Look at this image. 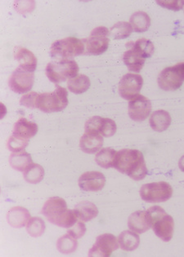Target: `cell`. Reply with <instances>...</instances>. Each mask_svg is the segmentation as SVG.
<instances>
[{
  "label": "cell",
  "instance_id": "cell-1",
  "mask_svg": "<svg viewBox=\"0 0 184 257\" xmlns=\"http://www.w3.org/2000/svg\"><path fill=\"white\" fill-rule=\"evenodd\" d=\"M114 168L134 181H141L147 175L143 153L138 150L124 149L116 153Z\"/></svg>",
  "mask_w": 184,
  "mask_h": 257
},
{
  "label": "cell",
  "instance_id": "cell-2",
  "mask_svg": "<svg viewBox=\"0 0 184 257\" xmlns=\"http://www.w3.org/2000/svg\"><path fill=\"white\" fill-rule=\"evenodd\" d=\"M147 213L154 233L164 242H169L173 237L174 230L173 217L159 206L150 207Z\"/></svg>",
  "mask_w": 184,
  "mask_h": 257
},
{
  "label": "cell",
  "instance_id": "cell-3",
  "mask_svg": "<svg viewBox=\"0 0 184 257\" xmlns=\"http://www.w3.org/2000/svg\"><path fill=\"white\" fill-rule=\"evenodd\" d=\"M67 96V90L56 84V88L53 92L39 94L37 109L44 113L61 111L68 105Z\"/></svg>",
  "mask_w": 184,
  "mask_h": 257
},
{
  "label": "cell",
  "instance_id": "cell-4",
  "mask_svg": "<svg viewBox=\"0 0 184 257\" xmlns=\"http://www.w3.org/2000/svg\"><path fill=\"white\" fill-rule=\"evenodd\" d=\"M78 72L79 66L76 61L68 59L50 62L45 70L48 79L55 84L72 79L78 75Z\"/></svg>",
  "mask_w": 184,
  "mask_h": 257
},
{
  "label": "cell",
  "instance_id": "cell-5",
  "mask_svg": "<svg viewBox=\"0 0 184 257\" xmlns=\"http://www.w3.org/2000/svg\"><path fill=\"white\" fill-rule=\"evenodd\" d=\"M85 52V46L83 40L75 37L65 38L57 40L52 44L50 53L56 59H70L82 55Z\"/></svg>",
  "mask_w": 184,
  "mask_h": 257
},
{
  "label": "cell",
  "instance_id": "cell-6",
  "mask_svg": "<svg viewBox=\"0 0 184 257\" xmlns=\"http://www.w3.org/2000/svg\"><path fill=\"white\" fill-rule=\"evenodd\" d=\"M173 195V188L167 182L159 181L145 184L140 189V196L147 203H163Z\"/></svg>",
  "mask_w": 184,
  "mask_h": 257
},
{
  "label": "cell",
  "instance_id": "cell-7",
  "mask_svg": "<svg viewBox=\"0 0 184 257\" xmlns=\"http://www.w3.org/2000/svg\"><path fill=\"white\" fill-rule=\"evenodd\" d=\"M158 85L164 91H175L184 83V62L165 68L157 78Z\"/></svg>",
  "mask_w": 184,
  "mask_h": 257
},
{
  "label": "cell",
  "instance_id": "cell-8",
  "mask_svg": "<svg viewBox=\"0 0 184 257\" xmlns=\"http://www.w3.org/2000/svg\"><path fill=\"white\" fill-rule=\"evenodd\" d=\"M110 35L109 30L106 27H99L94 29L89 37L83 40L85 46L84 54L99 56L105 53L109 47Z\"/></svg>",
  "mask_w": 184,
  "mask_h": 257
},
{
  "label": "cell",
  "instance_id": "cell-9",
  "mask_svg": "<svg viewBox=\"0 0 184 257\" xmlns=\"http://www.w3.org/2000/svg\"><path fill=\"white\" fill-rule=\"evenodd\" d=\"M35 82V72L19 67L12 74L9 86L13 92L22 94L31 91Z\"/></svg>",
  "mask_w": 184,
  "mask_h": 257
},
{
  "label": "cell",
  "instance_id": "cell-10",
  "mask_svg": "<svg viewBox=\"0 0 184 257\" xmlns=\"http://www.w3.org/2000/svg\"><path fill=\"white\" fill-rule=\"evenodd\" d=\"M143 84V79L140 74L129 73L124 75L119 83V93L122 98L131 100L139 95Z\"/></svg>",
  "mask_w": 184,
  "mask_h": 257
},
{
  "label": "cell",
  "instance_id": "cell-11",
  "mask_svg": "<svg viewBox=\"0 0 184 257\" xmlns=\"http://www.w3.org/2000/svg\"><path fill=\"white\" fill-rule=\"evenodd\" d=\"M120 246L118 239L111 233L101 234L96 238V242L88 251V256L109 257Z\"/></svg>",
  "mask_w": 184,
  "mask_h": 257
},
{
  "label": "cell",
  "instance_id": "cell-12",
  "mask_svg": "<svg viewBox=\"0 0 184 257\" xmlns=\"http://www.w3.org/2000/svg\"><path fill=\"white\" fill-rule=\"evenodd\" d=\"M151 112V103L149 99L143 95H138L129 103V116L135 122H143L149 117Z\"/></svg>",
  "mask_w": 184,
  "mask_h": 257
},
{
  "label": "cell",
  "instance_id": "cell-13",
  "mask_svg": "<svg viewBox=\"0 0 184 257\" xmlns=\"http://www.w3.org/2000/svg\"><path fill=\"white\" fill-rule=\"evenodd\" d=\"M78 184L83 191H100L105 186L106 177L102 172L96 171L84 172L79 177Z\"/></svg>",
  "mask_w": 184,
  "mask_h": 257
},
{
  "label": "cell",
  "instance_id": "cell-14",
  "mask_svg": "<svg viewBox=\"0 0 184 257\" xmlns=\"http://www.w3.org/2000/svg\"><path fill=\"white\" fill-rule=\"evenodd\" d=\"M67 210V204L63 198L53 197L45 202L42 208L41 214L47 218V220L54 224L57 219Z\"/></svg>",
  "mask_w": 184,
  "mask_h": 257
},
{
  "label": "cell",
  "instance_id": "cell-15",
  "mask_svg": "<svg viewBox=\"0 0 184 257\" xmlns=\"http://www.w3.org/2000/svg\"><path fill=\"white\" fill-rule=\"evenodd\" d=\"M126 48H128V50L125 51L123 55L124 63L126 65L130 71L135 73L140 72L144 66L146 59L132 47L131 42L127 43Z\"/></svg>",
  "mask_w": 184,
  "mask_h": 257
},
{
  "label": "cell",
  "instance_id": "cell-16",
  "mask_svg": "<svg viewBox=\"0 0 184 257\" xmlns=\"http://www.w3.org/2000/svg\"><path fill=\"white\" fill-rule=\"evenodd\" d=\"M128 227L137 233H143L151 228L147 211H137L132 213L128 220Z\"/></svg>",
  "mask_w": 184,
  "mask_h": 257
},
{
  "label": "cell",
  "instance_id": "cell-17",
  "mask_svg": "<svg viewBox=\"0 0 184 257\" xmlns=\"http://www.w3.org/2000/svg\"><path fill=\"white\" fill-rule=\"evenodd\" d=\"M103 146V136L97 133H85L79 141V147L86 154H95L102 150Z\"/></svg>",
  "mask_w": 184,
  "mask_h": 257
},
{
  "label": "cell",
  "instance_id": "cell-18",
  "mask_svg": "<svg viewBox=\"0 0 184 257\" xmlns=\"http://www.w3.org/2000/svg\"><path fill=\"white\" fill-rule=\"evenodd\" d=\"M38 133V126L35 122L29 121L25 118L18 119L14 125L13 135L23 140L31 139Z\"/></svg>",
  "mask_w": 184,
  "mask_h": 257
},
{
  "label": "cell",
  "instance_id": "cell-19",
  "mask_svg": "<svg viewBox=\"0 0 184 257\" xmlns=\"http://www.w3.org/2000/svg\"><path fill=\"white\" fill-rule=\"evenodd\" d=\"M30 219H31L30 211L25 207H12L7 214L8 223L12 227L17 229L27 225Z\"/></svg>",
  "mask_w": 184,
  "mask_h": 257
},
{
  "label": "cell",
  "instance_id": "cell-20",
  "mask_svg": "<svg viewBox=\"0 0 184 257\" xmlns=\"http://www.w3.org/2000/svg\"><path fill=\"white\" fill-rule=\"evenodd\" d=\"M14 58L20 64L21 67L35 72L37 66V58L31 51L22 47L14 48Z\"/></svg>",
  "mask_w": 184,
  "mask_h": 257
},
{
  "label": "cell",
  "instance_id": "cell-21",
  "mask_svg": "<svg viewBox=\"0 0 184 257\" xmlns=\"http://www.w3.org/2000/svg\"><path fill=\"white\" fill-rule=\"evenodd\" d=\"M171 116L168 112L163 109H159L156 111L153 112L150 116L149 123L151 128L154 131L161 133L168 129L170 126Z\"/></svg>",
  "mask_w": 184,
  "mask_h": 257
},
{
  "label": "cell",
  "instance_id": "cell-22",
  "mask_svg": "<svg viewBox=\"0 0 184 257\" xmlns=\"http://www.w3.org/2000/svg\"><path fill=\"white\" fill-rule=\"evenodd\" d=\"M77 217L83 222H88L99 215V209L96 205L88 201H83L75 206Z\"/></svg>",
  "mask_w": 184,
  "mask_h": 257
},
{
  "label": "cell",
  "instance_id": "cell-23",
  "mask_svg": "<svg viewBox=\"0 0 184 257\" xmlns=\"http://www.w3.org/2000/svg\"><path fill=\"white\" fill-rule=\"evenodd\" d=\"M117 239L120 247L126 251L136 250L140 244V237L138 233L132 230L123 231Z\"/></svg>",
  "mask_w": 184,
  "mask_h": 257
},
{
  "label": "cell",
  "instance_id": "cell-24",
  "mask_svg": "<svg viewBox=\"0 0 184 257\" xmlns=\"http://www.w3.org/2000/svg\"><path fill=\"white\" fill-rule=\"evenodd\" d=\"M9 164L15 170L25 172L33 163L31 155L29 153L22 151L13 153L9 158Z\"/></svg>",
  "mask_w": 184,
  "mask_h": 257
},
{
  "label": "cell",
  "instance_id": "cell-25",
  "mask_svg": "<svg viewBox=\"0 0 184 257\" xmlns=\"http://www.w3.org/2000/svg\"><path fill=\"white\" fill-rule=\"evenodd\" d=\"M130 23L135 32L143 33L149 29L151 26V18L145 12H136L131 16Z\"/></svg>",
  "mask_w": 184,
  "mask_h": 257
},
{
  "label": "cell",
  "instance_id": "cell-26",
  "mask_svg": "<svg viewBox=\"0 0 184 257\" xmlns=\"http://www.w3.org/2000/svg\"><path fill=\"white\" fill-rule=\"evenodd\" d=\"M116 153L117 151L112 148L102 149L97 153L96 156H95V162L99 167L105 168V169L112 168L115 165Z\"/></svg>",
  "mask_w": 184,
  "mask_h": 257
},
{
  "label": "cell",
  "instance_id": "cell-27",
  "mask_svg": "<svg viewBox=\"0 0 184 257\" xmlns=\"http://www.w3.org/2000/svg\"><path fill=\"white\" fill-rule=\"evenodd\" d=\"M90 87V80L84 74H79L69 79L67 87L70 92L75 94H82L88 91Z\"/></svg>",
  "mask_w": 184,
  "mask_h": 257
},
{
  "label": "cell",
  "instance_id": "cell-28",
  "mask_svg": "<svg viewBox=\"0 0 184 257\" xmlns=\"http://www.w3.org/2000/svg\"><path fill=\"white\" fill-rule=\"evenodd\" d=\"M77 246H78V241L76 238L70 235L69 233L61 236L59 239L57 240V250L62 254L67 255V254L75 252Z\"/></svg>",
  "mask_w": 184,
  "mask_h": 257
},
{
  "label": "cell",
  "instance_id": "cell-29",
  "mask_svg": "<svg viewBox=\"0 0 184 257\" xmlns=\"http://www.w3.org/2000/svg\"><path fill=\"white\" fill-rule=\"evenodd\" d=\"M44 177V169L40 164H32L24 172V179L28 183H40Z\"/></svg>",
  "mask_w": 184,
  "mask_h": 257
},
{
  "label": "cell",
  "instance_id": "cell-30",
  "mask_svg": "<svg viewBox=\"0 0 184 257\" xmlns=\"http://www.w3.org/2000/svg\"><path fill=\"white\" fill-rule=\"evenodd\" d=\"M133 31V28L130 22H117L111 28L110 34L113 36L115 40H124L130 37Z\"/></svg>",
  "mask_w": 184,
  "mask_h": 257
},
{
  "label": "cell",
  "instance_id": "cell-31",
  "mask_svg": "<svg viewBox=\"0 0 184 257\" xmlns=\"http://www.w3.org/2000/svg\"><path fill=\"white\" fill-rule=\"evenodd\" d=\"M131 45L138 53H140L145 59L151 57L153 55L155 51V47L152 42L149 40L142 38L136 42H131Z\"/></svg>",
  "mask_w": 184,
  "mask_h": 257
},
{
  "label": "cell",
  "instance_id": "cell-32",
  "mask_svg": "<svg viewBox=\"0 0 184 257\" xmlns=\"http://www.w3.org/2000/svg\"><path fill=\"white\" fill-rule=\"evenodd\" d=\"M26 228H27V233L31 237H38L44 234L46 226L43 219L35 216L30 219Z\"/></svg>",
  "mask_w": 184,
  "mask_h": 257
},
{
  "label": "cell",
  "instance_id": "cell-33",
  "mask_svg": "<svg viewBox=\"0 0 184 257\" xmlns=\"http://www.w3.org/2000/svg\"><path fill=\"white\" fill-rule=\"evenodd\" d=\"M116 129H117V126H116V123L114 120L111 119V118H103L101 124L99 126V134L105 138H111L112 136L115 135Z\"/></svg>",
  "mask_w": 184,
  "mask_h": 257
},
{
  "label": "cell",
  "instance_id": "cell-34",
  "mask_svg": "<svg viewBox=\"0 0 184 257\" xmlns=\"http://www.w3.org/2000/svg\"><path fill=\"white\" fill-rule=\"evenodd\" d=\"M29 141L22 138H17L15 136H11L8 141V148L12 152L17 153L24 151L25 148L28 146Z\"/></svg>",
  "mask_w": 184,
  "mask_h": 257
},
{
  "label": "cell",
  "instance_id": "cell-35",
  "mask_svg": "<svg viewBox=\"0 0 184 257\" xmlns=\"http://www.w3.org/2000/svg\"><path fill=\"white\" fill-rule=\"evenodd\" d=\"M39 94L37 92H29L22 96L20 104L27 107L29 109H37V98Z\"/></svg>",
  "mask_w": 184,
  "mask_h": 257
},
{
  "label": "cell",
  "instance_id": "cell-36",
  "mask_svg": "<svg viewBox=\"0 0 184 257\" xmlns=\"http://www.w3.org/2000/svg\"><path fill=\"white\" fill-rule=\"evenodd\" d=\"M86 231H87V229H86L85 224L80 220V221H77L73 226L69 228L67 233L78 239L85 234Z\"/></svg>",
  "mask_w": 184,
  "mask_h": 257
},
{
  "label": "cell",
  "instance_id": "cell-37",
  "mask_svg": "<svg viewBox=\"0 0 184 257\" xmlns=\"http://www.w3.org/2000/svg\"><path fill=\"white\" fill-rule=\"evenodd\" d=\"M156 4L161 7L173 10L179 11L184 7L183 0H165V1H156Z\"/></svg>",
  "mask_w": 184,
  "mask_h": 257
},
{
  "label": "cell",
  "instance_id": "cell-38",
  "mask_svg": "<svg viewBox=\"0 0 184 257\" xmlns=\"http://www.w3.org/2000/svg\"><path fill=\"white\" fill-rule=\"evenodd\" d=\"M14 5L17 11L20 14L31 13L35 7V3L34 1H17Z\"/></svg>",
  "mask_w": 184,
  "mask_h": 257
},
{
  "label": "cell",
  "instance_id": "cell-39",
  "mask_svg": "<svg viewBox=\"0 0 184 257\" xmlns=\"http://www.w3.org/2000/svg\"><path fill=\"white\" fill-rule=\"evenodd\" d=\"M178 168H180V170L184 172V155L180 158L179 161H178Z\"/></svg>",
  "mask_w": 184,
  "mask_h": 257
}]
</instances>
